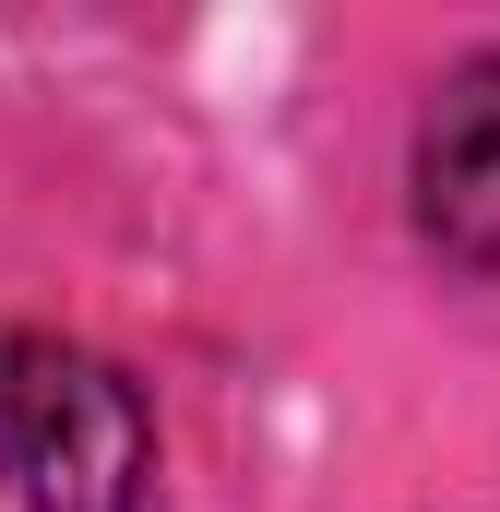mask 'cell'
I'll return each instance as SVG.
<instances>
[{"label":"cell","instance_id":"obj_2","mask_svg":"<svg viewBox=\"0 0 500 512\" xmlns=\"http://www.w3.org/2000/svg\"><path fill=\"white\" fill-rule=\"evenodd\" d=\"M417 227L465 274H500V60H465L417 120Z\"/></svg>","mask_w":500,"mask_h":512},{"label":"cell","instance_id":"obj_1","mask_svg":"<svg viewBox=\"0 0 500 512\" xmlns=\"http://www.w3.org/2000/svg\"><path fill=\"white\" fill-rule=\"evenodd\" d=\"M143 393L60 334L0 322V512H143Z\"/></svg>","mask_w":500,"mask_h":512}]
</instances>
